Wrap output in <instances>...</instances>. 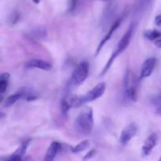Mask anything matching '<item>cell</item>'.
Returning a JSON list of instances; mask_svg holds the SVG:
<instances>
[{
  "label": "cell",
  "mask_w": 161,
  "mask_h": 161,
  "mask_svg": "<svg viewBox=\"0 0 161 161\" xmlns=\"http://www.w3.org/2000/svg\"><path fill=\"white\" fill-rule=\"evenodd\" d=\"M94 127V113L90 107L85 108L75 119L74 127L78 133L81 135H89Z\"/></svg>",
  "instance_id": "1"
},
{
  "label": "cell",
  "mask_w": 161,
  "mask_h": 161,
  "mask_svg": "<svg viewBox=\"0 0 161 161\" xmlns=\"http://www.w3.org/2000/svg\"><path fill=\"white\" fill-rule=\"evenodd\" d=\"M134 30H135V25H134V23H131L130 26H129L128 29L127 30L125 34H124V36L122 37V39H121L120 40H119V42H118L114 52L112 53L111 57H110V58L108 59V62H107L105 68H104L103 70H102V75H105V74L108 72V69L111 68L112 64H113V61H115V59H116L121 53H123V52L127 49V47H128V45L130 42V40H131L132 39V36H133Z\"/></svg>",
  "instance_id": "2"
},
{
  "label": "cell",
  "mask_w": 161,
  "mask_h": 161,
  "mask_svg": "<svg viewBox=\"0 0 161 161\" xmlns=\"http://www.w3.org/2000/svg\"><path fill=\"white\" fill-rule=\"evenodd\" d=\"M89 63L83 61L72 72L70 78V84L73 86H78L84 83L89 74Z\"/></svg>",
  "instance_id": "3"
},
{
  "label": "cell",
  "mask_w": 161,
  "mask_h": 161,
  "mask_svg": "<svg viewBox=\"0 0 161 161\" xmlns=\"http://www.w3.org/2000/svg\"><path fill=\"white\" fill-rule=\"evenodd\" d=\"M124 88L127 97L133 102L137 100L136 80L130 70H127L124 77Z\"/></svg>",
  "instance_id": "4"
},
{
  "label": "cell",
  "mask_w": 161,
  "mask_h": 161,
  "mask_svg": "<svg viewBox=\"0 0 161 161\" xmlns=\"http://www.w3.org/2000/svg\"><path fill=\"white\" fill-rule=\"evenodd\" d=\"M106 89V83H99L96 85L94 87H93L91 91H88L85 95L82 96L83 103H87V102H93V101L97 100V98L102 97L105 93Z\"/></svg>",
  "instance_id": "5"
},
{
  "label": "cell",
  "mask_w": 161,
  "mask_h": 161,
  "mask_svg": "<svg viewBox=\"0 0 161 161\" xmlns=\"http://www.w3.org/2000/svg\"><path fill=\"white\" fill-rule=\"evenodd\" d=\"M138 127L135 124H130L122 130L119 137V142L122 145H127L136 135Z\"/></svg>",
  "instance_id": "6"
},
{
  "label": "cell",
  "mask_w": 161,
  "mask_h": 161,
  "mask_svg": "<svg viewBox=\"0 0 161 161\" xmlns=\"http://www.w3.org/2000/svg\"><path fill=\"white\" fill-rule=\"evenodd\" d=\"M157 141H158V136L156 133H153L149 135L143 144L142 148V157H146L149 156L152 153L153 149L157 146Z\"/></svg>",
  "instance_id": "7"
},
{
  "label": "cell",
  "mask_w": 161,
  "mask_h": 161,
  "mask_svg": "<svg viewBox=\"0 0 161 161\" xmlns=\"http://www.w3.org/2000/svg\"><path fill=\"white\" fill-rule=\"evenodd\" d=\"M156 64H157V59L155 58H149L146 60L142 65L140 79L142 80V79L150 76L155 69Z\"/></svg>",
  "instance_id": "8"
},
{
  "label": "cell",
  "mask_w": 161,
  "mask_h": 161,
  "mask_svg": "<svg viewBox=\"0 0 161 161\" xmlns=\"http://www.w3.org/2000/svg\"><path fill=\"white\" fill-rule=\"evenodd\" d=\"M122 20H123V17H120V18L117 19V20H116V21L113 23V25H112L111 28L109 29L108 32L107 33L105 36H104L103 39H102V41H101L100 43H99L98 47H97V50H96L95 56H97V55H98V53H100L101 50H102V49L103 48V47L105 46V44L106 43V42H108L110 39H111V37H112V36L113 35V33H114L115 31H116V30L119 28V25H121V22H122Z\"/></svg>",
  "instance_id": "9"
},
{
  "label": "cell",
  "mask_w": 161,
  "mask_h": 161,
  "mask_svg": "<svg viewBox=\"0 0 161 161\" xmlns=\"http://www.w3.org/2000/svg\"><path fill=\"white\" fill-rule=\"evenodd\" d=\"M28 68H34V69H42V70L49 71L52 69V65L47 61L42 59H31L26 63Z\"/></svg>",
  "instance_id": "10"
},
{
  "label": "cell",
  "mask_w": 161,
  "mask_h": 161,
  "mask_svg": "<svg viewBox=\"0 0 161 161\" xmlns=\"http://www.w3.org/2000/svg\"><path fill=\"white\" fill-rule=\"evenodd\" d=\"M61 144L58 142H53L47 149L43 161H53L61 149Z\"/></svg>",
  "instance_id": "11"
},
{
  "label": "cell",
  "mask_w": 161,
  "mask_h": 161,
  "mask_svg": "<svg viewBox=\"0 0 161 161\" xmlns=\"http://www.w3.org/2000/svg\"><path fill=\"white\" fill-rule=\"evenodd\" d=\"M30 142H31V140L30 139L23 142L20 144V146L16 149L15 152H14L12 155L14 156V157H19V158L22 159V157H23L25 155V153H26L27 149H28Z\"/></svg>",
  "instance_id": "12"
},
{
  "label": "cell",
  "mask_w": 161,
  "mask_h": 161,
  "mask_svg": "<svg viewBox=\"0 0 161 161\" xmlns=\"http://www.w3.org/2000/svg\"><path fill=\"white\" fill-rule=\"evenodd\" d=\"M24 95H25L24 92L19 91V92H17L15 93V94H12V95L9 96V97L6 99V101H5V106H11V105H14V103H16L19 99L21 98Z\"/></svg>",
  "instance_id": "13"
},
{
  "label": "cell",
  "mask_w": 161,
  "mask_h": 161,
  "mask_svg": "<svg viewBox=\"0 0 161 161\" xmlns=\"http://www.w3.org/2000/svg\"><path fill=\"white\" fill-rule=\"evenodd\" d=\"M90 146H91V142H90L89 140H84V141L78 143L75 146L72 147V152L74 153H78L83 152V151L89 149Z\"/></svg>",
  "instance_id": "14"
},
{
  "label": "cell",
  "mask_w": 161,
  "mask_h": 161,
  "mask_svg": "<svg viewBox=\"0 0 161 161\" xmlns=\"http://www.w3.org/2000/svg\"><path fill=\"white\" fill-rule=\"evenodd\" d=\"M9 74L7 72L0 74V94H3L6 91L9 84Z\"/></svg>",
  "instance_id": "15"
},
{
  "label": "cell",
  "mask_w": 161,
  "mask_h": 161,
  "mask_svg": "<svg viewBox=\"0 0 161 161\" xmlns=\"http://www.w3.org/2000/svg\"><path fill=\"white\" fill-rule=\"evenodd\" d=\"M145 37L150 41H156L161 38V32L157 30H146L144 33Z\"/></svg>",
  "instance_id": "16"
},
{
  "label": "cell",
  "mask_w": 161,
  "mask_h": 161,
  "mask_svg": "<svg viewBox=\"0 0 161 161\" xmlns=\"http://www.w3.org/2000/svg\"><path fill=\"white\" fill-rule=\"evenodd\" d=\"M61 112H62V114L64 116H66L69 112V110L70 109V106H69V103H68V101L66 98H63L61 102Z\"/></svg>",
  "instance_id": "17"
},
{
  "label": "cell",
  "mask_w": 161,
  "mask_h": 161,
  "mask_svg": "<svg viewBox=\"0 0 161 161\" xmlns=\"http://www.w3.org/2000/svg\"><path fill=\"white\" fill-rule=\"evenodd\" d=\"M152 2V0H139L138 5H137V8H138V10H142V9H144L145 8L149 6V3Z\"/></svg>",
  "instance_id": "18"
},
{
  "label": "cell",
  "mask_w": 161,
  "mask_h": 161,
  "mask_svg": "<svg viewBox=\"0 0 161 161\" xmlns=\"http://www.w3.org/2000/svg\"><path fill=\"white\" fill-rule=\"evenodd\" d=\"M95 153H96L95 149H92V150L89 151V152H88L87 153H86V155H85V157H83V160L86 161V160H90V159L92 158V157H94V155H95Z\"/></svg>",
  "instance_id": "19"
},
{
  "label": "cell",
  "mask_w": 161,
  "mask_h": 161,
  "mask_svg": "<svg viewBox=\"0 0 161 161\" xmlns=\"http://www.w3.org/2000/svg\"><path fill=\"white\" fill-rule=\"evenodd\" d=\"M155 24L158 26H160L161 25V14L160 15H157V17H155V20H154Z\"/></svg>",
  "instance_id": "20"
},
{
  "label": "cell",
  "mask_w": 161,
  "mask_h": 161,
  "mask_svg": "<svg viewBox=\"0 0 161 161\" xmlns=\"http://www.w3.org/2000/svg\"><path fill=\"white\" fill-rule=\"evenodd\" d=\"M155 113H156V115H157V116H160V117H161V105L158 107V108H157V109H156Z\"/></svg>",
  "instance_id": "21"
},
{
  "label": "cell",
  "mask_w": 161,
  "mask_h": 161,
  "mask_svg": "<svg viewBox=\"0 0 161 161\" xmlns=\"http://www.w3.org/2000/svg\"><path fill=\"white\" fill-rule=\"evenodd\" d=\"M155 45L157 46L158 48H161V38L155 41Z\"/></svg>",
  "instance_id": "22"
},
{
  "label": "cell",
  "mask_w": 161,
  "mask_h": 161,
  "mask_svg": "<svg viewBox=\"0 0 161 161\" xmlns=\"http://www.w3.org/2000/svg\"><path fill=\"white\" fill-rule=\"evenodd\" d=\"M6 116V114H5L4 113H2V112H0V119H3V117H5Z\"/></svg>",
  "instance_id": "23"
},
{
  "label": "cell",
  "mask_w": 161,
  "mask_h": 161,
  "mask_svg": "<svg viewBox=\"0 0 161 161\" xmlns=\"http://www.w3.org/2000/svg\"><path fill=\"white\" fill-rule=\"evenodd\" d=\"M3 100H4V97H3V96L2 95V94H0V103L3 102Z\"/></svg>",
  "instance_id": "24"
},
{
  "label": "cell",
  "mask_w": 161,
  "mask_h": 161,
  "mask_svg": "<svg viewBox=\"0 0 161 161\" xmlns=\"http://www.w3.org/2000/svg\"><path fill=\"white\" fill-rule=\"evenodd\" d=\"M32 1L35 4H39V2H40V0H32Z\"/></svg>",
  "instance_id": "25"
},
{
  "label": "cell",
  "mask_w": 161,
  "mask_h": 161,
  "mask_svg": "<svg viewBox=\"0 0 161 161\" xmlns=\"http://www.w3.org/2000/svg\"><path fill=\"white\" fill-rule=\"evenodd\" d=\"M157 102H160L161 103V94L160 96H159L158 97H157Z\"/></svg>",
  "instance_id": "26"
},
{
  "label": "cell",
  "mask_w": 161,
  "mask_h": 161,
  "mask_svg": "<svg viewBox=\"0 0 161 161\" xmlns=\"http://www.w3.org/2000/svg\"><path fill=\"white\" fill-rule=\"evenodd\" d=\"M158 161H161V157H160V159H159V160Z\"/></svg>",
  "instance_id": "27"
},
{
  "label": "cell",
  "mask_w": 161,
  "mask_h": 161,
  "mask_svg": "<svg viewBox=\"0 0 161 161\" xmlns=\"http://www.w3.org/2000/svg\"><path fill=\"white\" fill-rule=\"evenodd\" d=\"M105 1H107V0H105Z\"/></svg>",
  "instance_id": "28"
}]
</instances>
